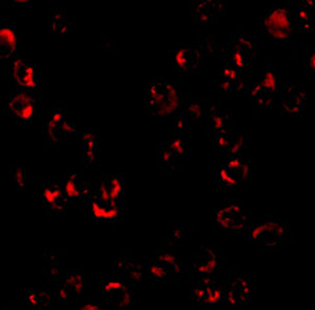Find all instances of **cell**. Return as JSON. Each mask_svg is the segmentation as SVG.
Returning <instances> with one entry per match:
<instances>
[{"instance_id":"cell-18","label":"cell","mask_w":315,"mask_h":310,"mask_svg":"<svg viewBox=\"0 0 315 310\" xmlns=\"http://www.w3.org/2000/svg\"><path fill=\"white\" fill-rule=\"evenodd\" d=\"M216 182L225 191H233L238 189L242 183L235 173L223 164L216 169Z\"/></svg>"},{"instance_id":"cell-47","label":"cell","mask_w":315,"mask_h":310,"mask_svg":"<svg viewBox=\"0 0 315 310\" xmlns=\"http://www.w3.org/2000/svg\"><path fill=\"white\" fill-rule=\"evenodd\" d=\"M234 85H235L234 83L229 82V81H227V80H223V79H220L219 81L216 82L217 88L222 94H229L230 91L234 88Z\"/></svg>"},{"instance_id":"cell-38","label":"cell","mask_w":315,"mask_h":310,"mask_svg":"<svg viewBox=\"0 0 315 310\" xmlns=\"http://www.w3.org/2000/svg\"><path fill=\"white\" fill-rule=\"evenodd\" d=\"M132 264H133V261L131 260V258L129 256H127V255L121 256L116 262L115 269L121 275H125L127 273V271L129 270V268L131 267Z\"/></svg>"},{"instance_id":"cell-23","label":"cell","mask_w":315,"mask_h":310,"mask_svg":"<svg viewBox=\"0 0 315 310\" xmlns=\"http://www.w3.org/2000/svg\"><path fill=\"white\" fill-rule=\"evenodd\" d=\"M83 272L79 269L67 271L62 283L77 294L83 292Z\"/></svg>"},{"instance_id":"cell-28","label":"cell","mask_w":315,"mask_h":310,"mask_svg":"<svg viewBox=\"0 0 315 310\" xmlns=\"http://www.w3.org/2000/svg\"><path fill=\"white\" fill-rule=\"evenodd\" d=\"M166 147L180 159H183L185 155V145L183 137L181 135H174L172 139L167 142Z\"/></svg>"},{"instance_id":"cell-45","label":"cell","mask_w":315,"mask_h":310,"mask_svg":"<svg viewBox=\"0 0 315 310\" xmlns=\"http://www.w3.org/2000/svg\"><path fill=\"white\" fill-rule=\"evenodd\" d=\"M303 65L308 73L315 74V49H312L307 53Z\"/></svg>"},{"instance_id":"cell-4","label":"cell","mask_w":315,"mask_h":310,"mask_svg":"<svg viewBox=\"0 0 315 310\" xmlns=\"http://www.w3.org/2000/svg\"><path fill=\"white\" fill-rule=\"evenodd\" d=\"M264 31L266 30L267 36L277 39L287 40L291 38L293 34L291 15L288 9L285 8H273L270 10L263 24Z\"/></svg>"},{"instance_id":"cell-33","label":"cell","mask_w":315,"mask_h":310,"mask_svg":"<svg viewBox=\"0 0 315 310\" xmlns=\"http://www.w3.org/2000/svg\"><path fill=\"white\" fill-rule=\"evenodd\" d=\"M178 162H180V159L168 149L166 146L162 151L159 153V164L163 168H170L174 167Z\"/></svg>"},{"instance_id":"cell-49","label":"cell","mask_w":315,"mask_h":310,"mask_svg":"<svg viewBox=\"0 0 315 310\" xmlns=\"http://www.w3.org/2000/svg\"><path fill=\"white\" fill-rule=\"evenodd\" d=\"M296 28L300 33H312L314 32V22H302V24H296Z\"/></svg>"},{"instance_id":"cell-10","label":"cell","mask_w":315,"mask_h":310,"mask_svg":"<svg viewBox=\"0 0 315 310\" xmlns=\"http://www.w3.org/2000/svg\"><path fill=\"white\" fill-rule=\"evenodd\" d=\"M95 192L105 200L118 202L124 193V175L123 174H103L98 181Z\"/></svg>"},{"instance_id":"cell-13","label":"cell","mask_w":315,"mask_h":310,"mask_svg":"<svg viewBox=\"0 0 315 310\" xmlns=\"http://www.w3.org/2000/svg\"><path fill=\"white\" fill-rule=\"evenodd\" d=\"M218 259L216 249L212 246L202 248L198 254V259L194 263V268L201 278L211 275L217 270Z\"/></svg>"},{"instance_id":"cell-42","label":"cell","mask_w":315,"mask_h":310,"mask_svg":"<svg viewBox=\"0 0 315 310\" xmlns=\"http://www.w3.org/2000/svg\"><path fill=\"white\" fill-rule=\"evenodd\" d=\"M173 125H174V130L176 132V135H181L182 136V134H183V132L185 130V125H186L184 114L182 112L178 113L177 116L175 117Z\"/></svg>"},{"instance_id":"cell-20","label":"cell","mask_w":315,"mask_h":310,"mask_svg":"<svg viewBox=\"0 0 315 310\" xmlns=\"http://www.w3.org/2000/svg\"><path fill=\"white\" fill-rule=\"evenodd\" d=\"M207 116L212 130L216 133L230 129V118L228 113L221 112L213 106L207 111Z\"/></svg>"},{"instance_id":"cell-40","label":"cell","mask_w":315,"mask_h":310,"mask_svg":"<svg viewBox=\"0 0 315 310\" xmlns=\"http://www.w3.org/2000/svg\"><path fill=\"white\" fill-rule=\"evenodd\" d=\"M13 180L15 186L19 191H24L26 186V174H25V168L22 166H17L14 169L13 172Z\"/></svg>"},{"instance_id":"cell-12","label":"cell","mask_w":315,"mask_h":310,"mask_svg":"<svg viewBox=\"0 0 315 310\" xmlns=\"http://www.w3.org/2000/svg\"><path fill=\"white\" fill-rule=\"evenodd\" d=\"M65 120V107L62 105L53 106L44 121V134L47 135L51 144H57L60 141L61 134L59 126Z\"/></svg>"},{"instance_id":"cell-44","label":"cell","mask_w":315,"mask_h":310,"mask_svg":"<svg viewBox=\"0 0 315 310\" xmlns=\"http://www.w3.org/2000/svg\"><path fill=\"white\" fill-rule=\"evenodd\" d=\"M99 160V150H83V163L86 166H94Z\"/></svg>"},{"instance_id":"cell-53","label":"cell","mask_w":315,"mask_h":310,"mask_svg":"<svg viewBox=\"0 0 315 310\" xmlns=\"http://www.w3.org/2000/svg\"><path fill=\"white\" fill-rule=\"evenodd\" d=\"M31 3L30 2H14L13 4H11V6H14V7H28Z\"/></svg>"},{"instance_id":"cell-46","label":"cell","mask_w":315,"mask_h":310,"mask_svg":"<svg viewBox=\"0 0 315 310\" xmlns=\"http://www.w3.org/2000/svg\"><path fill=\"white\" fill-rule=\"evenodd\" d=\"M59 132L61 135H63V134H65V135L66 134H75V133H77V127L73 122L65 119L59 126Z\"/></svg>"},{"instance_id":"cell-54","label":"cell","mask_w":315,"mask_h":310,"mask_svg":"<svg viewBox=\"0 0 315 310\" xmlns=\"http://www.w3.org/2000/svg\"><path fill=\"white\" fill-rule=\"evenodd\" d=\"M3 310H9V309H8V308H5V309H3Z\"/></svg>"},{"instance_id":"cell-32","label":"cell","mask_w":315,"mask_h":310,"mask_svg":"<svg viewBox=\"0 0 315 310\" xmlns=\"http://www.w3.org/2000/svg\"><path fill=\"white\" fill-rule=\"evenodd\" d=\"M245 159H246V156L244 155H229L228 157L225 158L223 165L226 166L229 170L233 172V173L238 175L241 168L244 165Z\"/></svg>"},{"instance_id":"cell-34","label":"cell","mask_w":315,"mask_h":310,"mask_svg":"<svg viewBox=\"0 0 315 310\" xmlns=\"http://www.w3.org/2000/svg\"><path fill=\"white\" fill-rule=\"evenodd\" d=\"M144 274H145V267L140 263L133 262L131 267L129 268V270L127 271L125 275L128 278L129 281L133 283H140L144 278Z\"/></svg>"},{"instance_id":"cell-39","label":"cell","mask_w":315,"mask_h":310,"mask_svg":"<svg viewBox=\"0 0 315 310\" xmlns=\"http://www.w3.org/2000/svg\"><path fill=\"white\" fill-rule=\"evenodd\" d=\"M294 20L296 21V24H302V22L313 21V17L310 13V10L306 8L302 4H300L297 7V10L295 11Z\"/></svg>"},{"instance_id":"cell-6","label":"cell","mask_w":315,"mask_h":310,"mask_svg":"<svg viewBox=\"0 0 315 310\" xmlns=\"http://www.w3.org/2000/svg\"><path fill=\"white\" fill-rule=\"evenodd\" d=\"M61 187L67 200L89 199L95 192L89 185V181L84 178L81 172L77 170L66 171L62 176Z\"/></svg>"},{"instance_id":"cell-19","label":"cell","mask_w":315,"mask_h":310,"mask_svg":"<svg viewBox=\"0 0 315 310\" xmlns=\"http://www.w3.org/2000/svg\"><path fill=\"white\" fill-rule=\"evenodd\" d=\"M100 290L105 296L115 298L124 290L129 288V285L123 279L118 278H104L99 283Z\"/></svg>"},{"instance_id":"cell-24","label":"cell","mask_w":315,"mask_h":310,"mask_svg":"<svg viewBox=\"0 0 315 310\" xmlns=\"http://www.w3.org/2000/svg\"><path fill=\"white\" fill-rule=\"evenodd\" d=\"M148 277L158 283L166 282L172 275L170 269H168L162 263L152 260L147 267Z\"/></svg>"},{"instance_id":"cell-16","label":"cell","mask_w":315,"mask_h":310,"mask_svg":"<svg viewBox=\"0 0 315 310\" xmlns=\"http://www.w3.org/2000/svg\"><path fill=\"white\" fill-rule=\"evenodd\" d=\"M257 80L260 81V83L262 84V86L264 87L265 91L268 95L273 96L280 90L279 79H278L274 66L272 65H270V64L265 65L262 68L261 74L260 76H258Z\"/></svg>"},{"instance_id":"cell-22","label":"cell","mask_w":315,"mask_h":310,"mask_svg":"<svg viewBox=\"0 0 315 310\" xmlns=\"http://www.w3.org/2000/svg\"><path fill=\"white\" fill-rule=\"evenodd\" d=\"M26 305L29 308H37L42 305H46L50 301L49 291L46 289H29L25 294Z\"/></svg>"},{"instance_id":"cell-36","label":"cell","mask_w":315,"mask_h":310,"mask_svg":"<svg viewBox=\"0 0 315 310\" xmlns=\"http://www.w3.org/2000/svg\"><path fill=\"white\" fill-rule=\"evenodd\" d=\"M115 303L117 305L118 308L120 309H127L129 308L132 303H133V294L131 291V288H127L126 290H124L123 292H121L116 298H115Z\"/></svg>"},{"instance_id":"cell-30","label":"cell","mask_w":315,"mask_h":310,"mask_svg":"<svg viewBox=\"0 0 315 310\" xmlns=\"http://www.w3.org/2000/svg\"><path fill=\"white\" fill-rule=\"evenodd\" d=\"M233 42H234V45L245 50L246 52H248L249 55L255 54V52H256V43L249 36L235 35L233 37Z\"/></svg>"},{"instance_id":"cell-1","label":"cell","mask_w":315,"mask_h":310,"mask_svg":"<svg viewBox=\"0 0 315 310\" xmlns=\"http://www.w3.org/2000/svg\"><path fill=\"white\" fill-rule=\"evenodd\" d=\"M180 101V94L175 84L162 78L150 80L145 86V106L155 116L173 113Z\"/></svg>"},{"instance_id":"cell-26","label":"cell","mask_w":315,"mask_h":310,"mask_svg":"<svg viewBox=\"0 0 315 310\" xmlns=\"http://www.w3.org/2000/svg\"><path fill=\"white\" fill-rule=\"evenodd\" d=\"M231 64L238 68L239 71L245 70V68L249 64V53L245 50L233 45L231 51L229 52Z\"/></svg>"},{"instance_id":"cell-37","label":"cell","mask_w":315,"mask_h":310,"mask_svg":"<svg viewBox=\"0 0 315 310\" xmlns=\"http://www.w3.org/2000/svg\"><path fill=\"white\" fill-rule=\"evenodd\" d=\"M245 94L248 95V97L254 101L255 99L266 95L267 93L265 91L264 87L262 86V84L260 83V81H258V80L256 79V80H254V81L248 83V87H247V90H246Z\"/></svg>"},{"instance_id":"cell-9","label":"cell","mask_w":315,"mask_h":310,"mask_svg":"<svg viewBox=\"0 0 315 310\" xmlns=\"http://www.w3.org/2000/svg\"><path fill=\"white\" fill-rule=\"evenodd\" d=\"M201 62V51L193 45H182L172 54L173 66L183 74L196 72Z\"/></svg>"},{"instance_id":"cell-50","label":"cell","mask_w":315,"mask_h":310,"mask_svg":"<svg viewBox=\"0 0 315 310\" xmlns=\"http://www.w3.org/2000/svg\"><path fill=\"white\" fill-rule=\"evenodd\" d=\"M67 295H69V288L62 283L57 288V298L59 301H65Z\"/></svg>"},{"instance_id":"cell-15","label":"cell","mask_w":315,"mask_h":310,"mask_svg":"<svg viewBox=\"0 0 315 310\" xmlns=\"http://www.w3.org/2000/svg\"><path fill=\"white\" fill-rule=\"evenodd\" d=\"M154 261L162 263L168 269L171 273L180 277L183 272V262L180 259L174 251L168 249H160L154 252Z\"/></svg>"},{"instance_id":"cell-25","label":"cell","mask_w":315,"mask_h":310,"mask_svg":"<svg viewBox=\"0 0 315 310\" xmlns=\"http://www.w3.org/2000/svg\"><path fill=\"white\" fill-rule=\"evenodd\" d=\"M249 146V135L243 131L232 137L228 151L230 155H243L244 151Z\"/></svg>"},{"instance_id":"cell-29","label":"cell","mask_w":315,"mask_h":310,"mask_svg":"<svg viewBox=\"0 0 315 310\" xmlns=\"http://www.w3.org/2000/svg\"><path fill=\"white\" fill-rule=\"evenodd\" d=\"M81 143L83 150H99L100 139L94 131H85L81 134Z\"/></svg>"},{"instance_id":"cell-2","label":"cell","mask_w":315,"mask_h":310,"mask_svg":"<svg viewBox=\"0 0 315 310\" xmlns=\"http://www.w3.org/2000/svg\"><path fill=\"white\" fill-rule=\"evenodd\" d=\"M289 234L288 223L271 216L262 218L247 228V237L249 240L270 249L283 245Z\"/></svg>"},{"instance_id":"cell-52","label":"cell","mask_w":315,"mask_h":310,"mask_svg":"<svg viewBox=\"0 0 315 310\" xmlns=\"http://www.w3.org/2000/svg\"><path fill=\"white\" fill-rule=\"evenodd\" d=\"M301 4L309 10L315 9V0H305V2H302Z\"/></svg>"},{"instance_id":"cell-51","label":"cell","mask_w":315,"mask_h":310,"mask_svg":"<svg viewBox=\"0 0 315 310\" xmlns=\"http://www.w3.org/2000/svg\"><path fill=\"white\" fill-rule=\"evenodd\" d=\"M173 238H175L176 240L180 241L181 238H183V229L181 227H177L173 229Z\"/></svg>"},{"instance_id":"cell-7","label":"cell","mask_w":315,"mask_h":310,"mask_svg":"<svg viewBox=\"0 0 315 310\" xmlns=\"http://www.w3.org/2000/svg\"><path fill=\"white\" fill-rule=\"evenodd\" d=\"M88 214L92 220L102 223L115 222L122 217V211L117 202L105 200L96 192L88 199Z\"/></svg>"},{"instance_id":"cell-14","label":"cell","mask_w":315,"mask_h":310,"mask_svg":"<svg viewBox=\"0 0 315 310\" xmlns=\"http://www.w3.org/2000/svg\"><path fill=\"white\" fill-rule=\"evenodd\" d=\"M224 12V4L220 2H200L196 3L191 10V15L200 25H207L213 16L221 15Z\"/></svg>"},{"instance_id":"cell-43","label":"cell","mask_w":315,"mask_h":310,"mask_svg":"<svg viewBox=\"0 0 315 310\" xmlns=\"http://www.w3.org/2000/svg\"><path fill=\"white\" fill-rule=\"evenodd\" d=\"M255 105L260 108H272L274 106V99L271 95H264L254 100Z\"/></svg>"},{"instance_id":"cell-35","label":"cell","mask_w":315,"mask_h":310,"mask_svg":"<svg viewBox=\"0 0 315 310\" xmlns=\"http://www.w3.org/2000/svg\"><path fill=\"white\" fill-rule=\"evenodd\" d=\"M232 137L233 136L230 129L216 133V146L220 150H228L232 141Z\"/></svg>"},{"instance_id":"cell-17","label":"cell","mask_w":315,"mask_h":310,"mask_svg":"<svg viewBox=\"0 0 315 310\" xmlns=\"http://www.w3.org/2000/svg\"><path fill=\"white\" fill-rule=\"evenodd\" d=\"M0 38H2V44H0V52H2V58L8 59L16 51V32L12 26L3 25L0 29Z\"/></svg>"},{"instance_id":"cell-21","label":"cell","mask_w":315,"mask_h":310,"mask_svg":"<svg viewBox=\"0 0 315 310\" xmlns=\"http://www.w3.org/2000/svg\"><path fill=\"white\" fill-rule=\"evenodd\" d=\"M69 17L62 10H51L49 13V27L53 33H66L69 29Z\"/></svg>"},{"instance_id":"cell-41","label":"cell","mask_w":315,"mask_h":310,"mask_svg":"<svg viewBox=\"0 0 315 310\" xmlns=\"http://www.w3.org/2000/svg\"><path fill=\"white\" fill-rule=\"evenodd\" d=\"M251 172H252V169H251V158L250 157H246L245 162H244V165H243V167L241 168L240 172L238 173V177H239L241 183L248 182L250 180Z\"/></svg>"},{"instance_id":"cell-8","label":"cell","mask_w":315,"mask_h":310,"mask_svg":"<svg viewBox=\"0 0 315 310\" xmlns=\"http://www.w3.org/2000/svg\"><path fill=\"white\" fill-rule=\"evenodd\" d=\"M10 72L15 83L26 90L38 88V81L33 64L24 58H13L10 64Z\"/></svg>"},{"instance_id":"cell-5","label":"cell","mask_w":315,"mask_h":310,"mask_svg":"<svg viewBox=\"0 0 315 310\" xmlns=\"http://www.w3.org/2000/svg\"><path fill=\"white\" fill-rule=\"evenodd\" d=\"M10 113L22 123H31L35 116L36 98L33 90L19 89L10 95L8 101Z\"/></svg>"},{"instance_id":"cell-3","label":"cell","mask_w":315,"mask_h":310,"mask_svg":"<svg viewBox=\"0 0 315 310\" xmlns=\"http://www.w3.org/2000/svg\"><path fill=\"white\" fill-rule=\"evenodd\" d=\"M212 222L217 229L223 232L240 233L250 226L242 201L233 198L223 199L213 209Z\"/></svg>"},{"instance_id":"cell-48","label":"cell","mask_w":315,"mask_h":310,"mask_svg":"<svg viewBox=\"0 0 315 310\" xmlns=\"http://www.w3.org/2000/svg\"><path fill=\"white\" fill-rule=\"evenodd\" d=\"M49 279L51 283H54L60 279V269L56 263L51 264V266L49 268Z\"/></svg>"},{"instance_id":"cell-11","label":"cell","mask_w":315,"mask_h":310,"mask_svg":"<svg viewBox=\"0 0 315 310\" xmlns=\"http://www.w3.org/2000/svg\"><path fill=\"white\" fill-rule=\"evenodd\" d=\"M41 197L46 209L55 214L64 212L66 203L69 201L62 187L53 182H47L42 186Z\"/></svg>"},{"instance_id":"cell-31","label":"cell","mask_w":315,"mask_h":310,"mask_svg":"<svg viewBox=\"0 0 315 310\" xmlns=\"http://www.w3.org/2000/svg\"><path fill=\"white\" fill-rule=\"evenodd\" d=\"M220 76H221V79L227 80V81L235 84L240 79V71L236 67H234L232 64H225L221 67Z\"/></svg>"},{"instance_id":"cell-27","label":"cell","mask_w":315,"mask_h":310,"mask_svg":"<svg viewBox=\"0 0 315 310\" xmlns=\"http://www.w3.org/2000/svg\"><path fill=\"white\" fill-rule=\"evenodd\" d=\"M188 113L190 119L193 120L194 122L200 124L202 121V118H203L206 107L204 105V103L202 102L201 100H194L191 101L188 104Z\"/></svg>"}]
</instances>
